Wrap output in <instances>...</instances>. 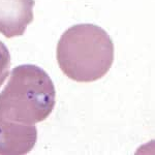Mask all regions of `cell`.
Listing matches in <instances>:
<instances>
[{
  "label": "cell",
  "mask_w": 155,
  "mask_h": 155,
  "mask_svg": "<svg viewBox=\"0 0 155 155\" xmlns=\"http://www.w3.org/2000/svg\"><path fill=\"white\" fill-rule=\"evenodd\" d=\"M57 61L66 77L91 83L107 74L114 62V42L101 27L78 24L68 28L57 45Z\"/></svg>",
  "instance_id": "cell-1"
},
{
  "label": "cell",
  "mask_w": 155,
  "mask_h": 155,
  "mask_svg": "<svg viewBox=\"0 0 155 155\" xmlns=\"http://www.w3.org/2000/svg\"><path fill=\"white\" fill-rule=\"evenodd\" d=\"M55 104L56 90L49 74L33 64H23L12 69L0 93V115L33 125L48 118Z\"/></svg>",
  "instance_id": "cell-2"
},
{
  "label": "cell",
  "mask_w": 155,
  "mask_h": 155,
  "mask_svg": "<svg viewBox=\"0 0 155 155\" xmlns=\"http://www.w3.org/2000/svg\"><path fill=\"white\" fill-rule=\"evenodd\" d=\"M37 141V128L4 118L0 115V154L23 155L34 148Z\"/></svg>",
  "instance_id": "cell-3"
},
{
  "label": "cell",
  "mask_w": 155,
  "mask_h": 155,
  "mask_svg": "<svg viewBox=\"0 0 155 155\" xmlns=\"http://www.w3.org/2000/svg\"><path fill=\"white\" fill-rule=\"evenodd\" d=\"M34 0H0V33L7 38L21 36L33 21Z\"/></svg>",
  "instance_id": "cell-4"
},
{
  "label": "cell",
  "mask_w": 155,
  "mask_h": 155,
  "mask_svg": "<svg viewBox=\"0 0 155 155\" xmlns=\"http://www.w3.org/2000/svg\"><path fill=\"white\" fill-rule=\"evenodd\" d=\"M9 67H11V54L7 47L0 41V87L8 77Z\"/></svg>",
  "instance_id": "cell-5"
}]
</instances>
